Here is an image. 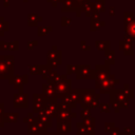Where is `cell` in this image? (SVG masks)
Listing matches in <instances>:
<instances>
[{"mask_svg": "<svg viewBox=\"0 0 135 135\" xmlns=\"http://www.w3.org/2000/svg\"><path fill=\"white\" fill-rule=\"evenodd\" d=\"M14 76V56H0V79H12Z\"/></svg>", "mask_w": 135, "mask_h": 135, "instance_id": "cell-1", "label": "cell"}, {"mask_svg": "<svg viewBox=\"0 0 135 135\" xmlns=\"http://www.w3.org/2000/svg\"><path fill=\"white\" fill-rule=\"evenodd\" d=\"M61 64V52L54 45L47 52V65L52 69H57Z\"/></svg>", "mask_w": 135, "mask_h": 135, "instance_id": "cell-2", "label": "cell"}, {"mask_svg": "<svg viewBox=\"0 0 135 135\" xmlns=\"http://www.w3.org/2000/svg\"><path fill=\"white\" fill-rule=\"evenodd\" d=\"M70 88H71V80L65 78V75H62V79L55 84V92H56V96L59 98L64 97L65 95L69 94L70 92Z\"/></svg>", "mask_w": 135, "mask_h": 135, "instance_id": "cell-3", "label": "cell"}, {"mask_svg": "<svg viewBox=\"0 0 135 135\" xmlns=\"http://www.w3.org/2000/svg\"><path fill=\"white\" fill-rule=\"evenodd\" d=\"M9 81L14 84L15 89H19L22 91V88L25 83H27V75H14Z\"/></svg>", "mask_w": 135, "mask_h": 135, "instance_id": "cell-4", "label": "cell"}, {"mask_svg": "<svg viewBox=\"0 0 135 135\" xmlns=\"http://www.w3.org/2000/svg\"><path fill=\"white\" fill-rule=\"evenodd\" d=\"M14 105L17 108H26L27 107V95L23 92L15 94L14 96Z\"/></svg>", "mask_w": 135, "mask_h": 135, "instance_id": "cell-5", "label": "cell"}, {"mask_svg": "<svg viewBox=\"0 0 135 135\" xmlns=\"http://www.w3.org/2000/svg\"><path fill=\"white\" fill-rule=\"evenodd\" d=\"M43 93H44V97L46 98H54L56 96V92H55V85L51 84V83H45L43 85Z\"/></svg>", "mask_w": 135, "mask_h": 135, "instance_id": "cell-6", "label": "cell"}, {"mask_svg": "<svg viewBox=\"0 0 135 135\" xmlns=\"http://www.w3.org/2000/svg\"><path fill=\"white\" fill-rule=\"evenodd\" d=\"M41 20H42V17L38 16L36 13H30L28 14V25L30 26L37 25L38 21H41Z\"/></svg>", "mask_w": 135, "mask_h": 135, "instance_id": "cell-7", "label": "cell"}, {"mask_svg": "<svg viewBox=\"0 0 135 135\" xmlns=\"http://www.w3.org/2000/svg\"><path fill=\"white\" fill-rule=\"evenodd\" d=\"M9 30V23L4 21V19L2 17H0V37H2L4 35V32Z\"/></svg>", "mask_w": 135, "mask_h": 135, "instance_id": "cell-8", "label": "cell"}, {"mask_svg": "<svg viewBox=\"0 0 135 135\" xmlns=\"http://www.w3.org/2000/svg\"><path fill=\"white\" fill-rule=\"evenodd\" d=\"M52 71H53V69H52L51 66H49L47 64H46V65H42L41 75H42L43 79L47 80V79H49V77H50V75H51V73H52Z\"/></svg>", "mask_w": 135, "mask_h": 135, "instance_id": "cell-9", "label": "cell"}, {"mask_svg": "<svg viewBox=\"0 0 135 135\" xmlns=\"http://www.w3.org/2000/svg\"><path fill=\"white\" fill-rule=\"evenodd\" d=\"M28 70H30V73H31V74H41L42 65H39V64L28 65Z\"/></svg>", "mask_w": 135, "mask_h": 135, "instance_id": "cell-10", "label": "cell"}, {"mask_svg": "<svg viewBox=\"0 0 135 135\" xmlns=\"http://www.w3.org/2000/svg\"><path fill=\"white\" fill-rule=\"evenodd\" d=\"M51 31H52V26H39L38 27V36H45Z\"/></svg>", "mask_w": 135, "mask_h": 135, "instance_id": "cell-11", "label": "cell"}, {"mask_svg": "<svg viewBox=\"0 0 135 135\" xmlns=\"http://www.w3.org/2000/svg\"><path fill=\"white\" fill-rule=\"evenodd\" d=\"M0 50H9V44L5 41H0Z\"/></svg>", "mask_w": 135, "mask_h": 135, "instance_id": "cell-12", "label": "cell"}, {"mask_svg": "<svg viewBox=\"0 0 135 135\" xmlns=\"http://www.w3.org/2000/svg\"><path fill=\"white\" fill-rule=\"evenodd\" d=\"M9 50L12 51H16L18 50V41H13L9 43Z\"/></svg>", "mask_w": 135, "mask_h": 135, "instance_id": "cell-13", "label": "cell"}, {"mask_svg": "<svg viewBox=\"0 0 135 135\" xmlns=\"http://www.w3.org/2000/svg\"><path fill=\"white\" fill-rule=\"evenodd\" d=\"M37 44H38L37 41H30L28 44H27V47H28V49H32L33 46H36Z\"/></svg>", "mask_w": 135, "mask_h": 135, "instance_id": "cell-14", "label": "cell"}, {"mask_svg": "<svg viewBox=\"0 0 135 135\" xmlns=\"http://www.w3.org/2000/svg\"><path fill=\"white\" fill-rule=\"evenodd\" d=\"M47 1H49V2H51L53 6H57V4H58L60 1H62V0H47Z\"/></svg>", "mask_w": 135, "mask_h": 135, "instance_id": "cell-15", "label": "cell"}, {"mask_svg": "<svg viewBox=\"0 0 135 135\" xmlns=\"http://www.w3.org/2000/svg\"><path fill=\"white\" fill-rule=\"evenodd\" d=\"M66 22L69 23V25H70V24L72 23V21H71L70 19H69V20L66 21V19H65V17H62V25H63V26H65V23H66Z\"/></svg>", "mask_w": 135, "mask_h": 135, "instance_id": "cell-16", "label": "cell"}, {"mask_svg": "<svg viewBox=\"0 0 135 135\" xmlns=\"http://www.w3.org/2000/svg\"><path fill=\"white\" fill-rule=\"evenodd\" d=\"M66 68H68L66 70H68V72H69V73H72L73 71H76V66H72V65H69V66H66Z\"/></svg>", "mask_w": 135, "mask_h": 135, "instance_id": "cell-17", "label": "cell"}, {"mask_svg": "<svg viewBox=\"0 0 135 135\" xmlns=\"http://www.w3.org/2000/svg\"><path fill=\"white\" fill-rule=\"evenodd\" d=\"M4 6H8L9 5V0H4Z\"/></svg>", "mask_w": 135, "mask_h": 135, "instance_id": "cell-18", "label": "cell"}, {"mask_svg": "<svg viewBox=\"0 0 135 135\" xmlns=\"http://www.w3.org/2000/svg\"><path fill=\"white\" fill-rule=\"evenodd\" d=\"M23 1H24V2H27V1H28V0H23Z\"/></svg>", "mask_w": 135, "mask_h": 135, "instance_id": "cell-19", "label": "cell"}]
</instances>
